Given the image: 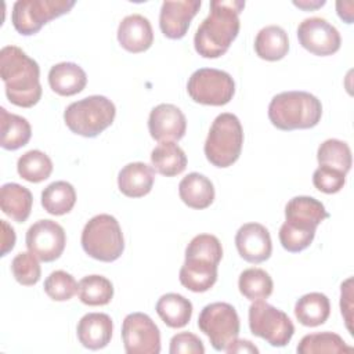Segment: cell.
Returning a JSON list of instances; mask_svg holds the SVG:
<instances>
[{"instance_id":"cell-34","label":"cell","mask_w":354,"mask_h":354,"mask_svg":"<svg viewBox=\"0 0 354 354\" xmlns=\"http://www.w3.org/2000/svg\"><path fill=\"white\" fill-rule=\"evenodd\" d=\"M79 299L87 306H105L113 297L112 282L102 275H87L79 282Z\"/></svg>"},{"instance_id":"cell-9","label":"cell","mask_w":354,"mask_h":354,"mask_svg":"<svg viewBox=\"0 0 354 354\" xmlns=\"http://www.w3.org/2000/svg\"><path fill=\"white\" fill-rule=\"evenodd\" d=\"M73 0H17L12 6L11 22L18 33L30 36L43 25L72 10Z\"/></svg>"},{"instance_id":"cell-25","label":"cell","mask_w":354,"mask_h":354,"mask_svg":"<svg viewBox=\"0 0 354 354\" xmlns=\"http://www.w3.org/2000/svg\"><path fill=\"white\" fill-rule=\"evenodd\" d=\"M254 51L266 61L282 59L289 51L288 33L278 25L261 28L254 39Z\"/></svg>"},{"instance_id":"cell-21","label":"cell","mask_w":354,"mask_h":354,"mask_svg":"<svg viewBox=\"0 0 354 354\" xmlns=\"http://www.w3.org/2000/svg\"><path fill=\"white\" fill-rule=\"evenodd\" d=\"M155 181V169L144 162L123 166L118 174L119 191L129 198H141L151 192Z\"/></svg>"},{"instance_id":"cell-24","label":"cell","mask_w":354,"mask_h":354,"mask_svg":"<svg viewBox=\"0 0 354 354\" xmlns=\"http://www.w3.org/2000/svg\"><path fill=\"white\" fill-rule=\"evenodd\" d=\"M33 205L32 192L17 183H6L0 188V207L17 223L28 220Z\"/></svg>"},{"instance_id":"cell-12","label":"cell","mask_w":354,"mask_h":354,"mask_svg":"<svg viewBox=\"0 0 354 354\" xmlns=\"http://www.w3.org/2000/svg\"><path fill=\"white\" fill-rule=\"evenodd\" d=\"M122 340L127 354H159L160 332L149 315L127 314L122 324Z\"/></svg>"},{"instance_id":"cell-30","label":"cell","mask_w":354,"mask_h":354,"mask_svg":"<svg viewBox=\"0 0 354 354\" xmlns=\"http://www.w3.org/2000/svg\"><path fill=\"white\" fill-rule=\"evenodd\" d=\"M76 203V191L68 181H54L41 191V206L53 216L69 213Z\"/></svg>"},{"instance_id":"cell-41","label":"cell","mask_w":354,"mask_h":354,"mask_svg":"<svg viewBox=\"0 0 354 354\" xmlns=\"http://www.w3.org/2000/svg\"><path fill=\"white\" fill-rule=\"evenodd\" d=\"M3 236H1V256H6L10 250H12L15 245V232L14 228L7 224L6 220H1Z\"/></svg>"},{"instance_id":"cell-18","label":"cell","mask_w":354,"mask_h":354,"mask_svg":"<svg viewBox=\"0 0 354 354\" xmlns=\"http://www.w3.org/2000/svg\"><path fill=\"white\" fill-rule=\"evenodd\" d=\"M217 267L218 263L212 259L187 254L185 261L180 268L178 279L181 285L188 290L202 293L209 290L216 283Z\"/></svg>"},{"instance_id":"cell-44","label":"cell","mask_w":354,"mask_h":354,"mask_svg":"<svg viewBox=\"0 0 354 354\" xmlns=\"http://www.w3.org/2000/svg\"><path fill=\"white\" fill-rule=\"evenodd\" d=\"M293 4L296 7H300L303 10H314V8H318L321 6L325 4L324 0H315V1H308V0H301V1H293Z\"/></svg>"},{"instance_id":"cell-37","label":"cell","mask_w":354,"mask_h":354,"mask_svg":"<svg viewBox=\"0 0 354 354\" xmlns=\"http://www.w3.org/2000/svg\"><path fill=\"white\" fill-rule=\"evenodd\" d=\"M11 271L15 281L24 286L36 285L41 277L37 257L30 252L18 253L11 261Z\"/></svg>"},{"instance_id":"cell-36","label":"cell","mask_w":354,"mask_h":354,"mask_svg":"<svg viewBox=\"0 0 354 354\" xmlns=\"http://www.w3.org/2000/svg\"><path fill=\"white\" fill-rule=\"evenodd\" d=\"M79 290L76 279L64 270L53 271L44 281V292L51 300L66 301L72 299Z\"/></svg>"},{"instance_id":"cell-3","label":"cell","mask_w":354,"mask_h":354,"mask_svg":"<svg viewBox=\"0 0 354 354\" xmlns=\"http://www.w3.org/2000/svg\"><path fill=\"white\" fill-rule=\"evenodd\" d=\"M329 217L325 206L313 196H295L285 206V223L279 228V242L290 253L307 249L317 227Z\"/></svg>"},{"instance_id":"cell-35","label":"cell","mask_w":354,"mask_h":354,"mask_svg":"<svg viewBox=\"0 0 354 354\" xmlns=\"http://www.w3.org/2000/svg\"><path fill=\"white\" fill-rule=\"evenodd\" d=\"M317 160L319 166H329L343 173H348L353 163L351 149L347 142L337 138H329L319 144Z\"/></svg>"},{"instance_id":"cell-23","label":"cell","mask_w":354,"mask_h":354,"mask_svg":"<svg viewBox=\"0 0 354 354\" xmlns=\"http://www.w3.org/2000/svg\"><path fill=\"white\" fill-rule=\"evenodd\" d=\"M180 199L192 209H206L214 201L213 183L201 173H189L178 184Z\"/></svg>"},{"instance_id":"cell-5","label":"cell","mask_w":354,"mask_h":354,"mask_svg":"<svg viewBox=\"0 0 354 354\" xmlns=\"http://www.w3.org/2000/svg\"><path fill=\"white\" fill-rule=\"evenodd\" d=\"M243 144L242 124L234 113L224 112L216 116L205 141L206 159L216 167H228L241 155Z\"/></svg>"},{"instance_id":"cell-16","label":"cell","mask_w":354,"mask_h":354,"mask_svg":"<svg viewBox=\"0 0 354 354\" xmlns=\"http://www.w3.org/2000/svg\"><path fill=\"white\" fill-rule=\"evenodd\" d=\"M201 0L163 1L159 14V26L169 39H183L189 28L192 18L201 8Z\"/></svg>"},{"instance_id":"cell-10","label":"cell","mask_w":354,"mask_h":354,"mask_svg":"<svg viewBox=\"0 0 354 354\" xmlns=\"http://www.w3.org/2000/svg\"><path fill=\"white\" fill-rule=\"evenodd\" d=\"M198 328L203 332L216 351H224L239 335L241 324L236 310L224 301L205 306L198 317Z\"/></svg>"},{"instance_id":"cell-17","label":"cell","mask_w":354,"mask_h":354,"mask_svg":"<svg viewBox=\"0 0 354 354\" xmlns=\"http://www.w3.org/2000/svg\"><path fill=\"white\" fill-rule=\"evenodd\" d=\"M148 130L151 137L159 142L178 141L185 134L187 119L176 105L159 104L149 113Z\"/></svg>"},{"instance_id":"cell-19","label":"cell","mask_w":354,"mask_h":354,"mask_svg":"<svg viewBox=\"0 0 354 354\" xmlns=\"http://www.w3.org/2000/svg\"><path fill=\"white\" fill-rule=\"evenodd\" d=\"M118 41L129 53L147 51L153 43V30L149 19L141 14L124 17L118 26Z\"/></svg>"},{"instance_id":"cell-4","label":"cell","mask_w":354,"mask_h":354,"mask_svg":"<svg viewBox=\"0 0 354 354\" xmlns=\"http://www.w3.org/2000/svg\"><path fill=\"white\" fill-rule=\"evenodd\" d=\"M322 116L321 101L307 91H283L272 97L268 119L279 130L311 129Z\"/></svg>"},{"instance_id":"cell-29","label":"cell","mask_w":354,"mask_h":354,"mask_svg":"<svg viewBox=\"0 0 354 354\" xmlns=\"http://www.w3.org/2000/svg\"><path fill=\"white\" fill-rule=\"evenodd\" d=\"M156 313L169 328H183L192 317V303L178 293H166L156 303Z\"/></svg>"},{"instance_id":"cell-8","label":"cell","mask_w":354,"mask_h":354,"mask_svg":"<svg viewBox=\"0 0 354 354\" xmlns=\"http://www.w3.org/2000/svg\"><path fill=\"white\" fill-rule=\"evenodd\" d=\"M250 332L272 347L286 346L295 333V325L282 310L264 300H254L249 307Z\"/></svg>"},{"instance_id":"cell-11","label":"cell","mask_w":354,"mask_h":354,"mask_svg":"<svg viewBox=\"0 0 354 354\" xmlns=\"http://www.w3.org/2000/svg\"><path fill=\"white\" fill-rule=\"evenodd\" d=\"M187 91L198 104L221 106L232 100L235 94V82L225 71L201 68L189 76Z\"/></svg>"},{"instance_id":"cell-1","label":"cell","mask_w":354,"mask_h":354,"mask_svg":"<svg viewBox=\"0 0 354 354\" xmlns=\"http://www.w3.org/2000/svg\"><path fill=\"white\" fill-rule=\"evenodd\" d=\"M243 8L242 0L210 1V12L194 36V46L201 57L218 58L228 51L239 33V14Z\"/></svg>"},{"instance_id":"cell-22","label":"cell","mask_w":354,"mask_h":354,"mask_svg":"<svg viewBox=\"0 0 354 354\" xmlns=\"http://www.w3.org/2000/svg\"><path fill=\"white\" fill-rule=\"evenodd\" d=\"M48 84L54 93L62 97H71L86 87L87 75L83 68L75 62H59L51 66Z\"/></svg>"},{"instance_id":"cell-33","label":"cell","mask_w":354,"mask_h":354,"mask_svg":"<svg viewBox=\"0 0 354 354\" xmlns=\"http://www.w3.org/2000/svg\"><path fill=\"white\" fill-rule=\"evenodd\" d=\"M17 170L21 178L29 183H41L50 177L53 171V162L44 152L30 149L19 156Z\"/></svg>"},{"instance_id":"cell-42","label":"cell","mask_w":354,"mask_h":354,"mask_svg":"<svg viewBox=\"0 0 354 354\" xmlns=\"http://www.w3.org/2000/svg\"><path fill=\"white\" fill-rule=\"evenodd\" d=\"M228 354L232 353H259V348L249 340H238V337L235 340H232L228 347L224 350Z\"/></svg>"},{"instance_id":"cell-27","label":"cell","mask_w":354,"mask_h":354,"mask_svg":"<svg viewBox=\"0 0 354 354\" xmlns=\"http://www.w3.org/2000/svg\"><path fill=\"white\" fill-rule=\"evenodd\" d=\"M0 144L4 149L15 151L28 144L32 136L29 122L15 113H10L6 108H0Z\"/></svg>"},{"instance_id":"cell-32","label":"cell","mask_w":354,"mask_h":354,"mask_svg":"<svg viewBox=\"0 0 354 354\" xmlns=\"http://www.w3.org/2000/svg\"><path fill=\"white\" fill-rule=\"evenodd\" d=\"M296 351L299 354H319V353H350L353 347L337 335L332 332L310 333L301 337Z\"/></svg>"},{"instance_id":"cell-38","label":"cell","mask_w":354,"mask_h":354,"mask_svg":"<svg viewBox=\"0 0 354 354\" xmlns=\"http://www.w3.org/2000/svg\"><path fill=\"white\" fill-rule=\"evenodd\" d=\"M313 184L324 194H336L346 184V173L329 166H319L313 173Z\"/></svg>"},{"instance_id":"cell-28","label":"cell","mask_w":354,"mask_h":354,"mask_svg":"<svg viewBox=\"0 0 354 354\" xmlns=\"http://www.w3.org/2000/svg\"><path fill=\"white\" fill-rule=\"evenodd\" d=\"M152 167L162 176L173 177L187 167V155L174 141H162L151 152Z\"/></svg>"},{"instance_id":"cell-20","label":"cell","mask_w":354,"mask_h":354,"mask_svg":"<svg viewBox=\"0 0 354 354\" xmlns=\"http://www.w3.org/2000/svg\"><path fill=\"white\" fill-rule=\"evenodd\" d=\"M113 332V322L105 313H88L77 322L76 333L83 347L100 350L108 346Z\"/></svg>"},{"instance_id":"cell-26","label":"cell","mask_w":354,"mask_h":354,"mask_svg":"<svg viewBox=\"0 0 354 354\" xmlns=\"http://www.w3.org/2000/svg\"><path fill=\"white\" fill-rule=\"evenodd\" d=\"M295 315L304 326H319L330 315V303L326 295L311 292L303 295L295 304Z\"/></svg>"},{"instance_id":"cell-13","label":"cell","mask_w":354,"mask_h":354,"mask_svg":"<svg viewBox=\"0 0 354 354\" xmlns=\"http://www.w3.org/2000/svg\"><path fill=\"white\" fill-rule=\"evenodd\" d=\"M25 242L30 253H33L39 260L50 263L62 254L66 243V235L58 223L44 218L29 227Z\"/></svg>"},{"instance_id":"cell-7","label":"cell","mask_w":354,"mask_h":354,"mask_svg":"<svg viewBox=\"0 0 354 354\" xmlns=\"http://www.w3.org/2000/svg\"><path fill=\"white\" fill-rule=\"evenodd\" d=\"M82 248L93 259L111 263L124 250V238L119 221L106 213L91 217L82 231Z\"/></svg>"},{"instance_id":"cell-6","label":"cell","mask_w":354,"mask_h":354,"mask_svg":"<svg viewBox=\"0 0 354 354\" xmlns=\"http://www.w3.org/2000/svg\"><path fill=\"white\" fill-rule=\"evenodd\" d=\"M115 104L104 95H88L69 104L64 112L68 129L83 137H97L113 123Z\"/></svg>"},{"instance_id":"cell-43","label":"cell","mask_w":354,"mask_h":354,"mask_svg":"<svg viewBox=\"0 0 354 354\" xmlns=\"http://www.w3.org/2000/svg\"><path fill=\"white\" fill-rule=\"evenodd\" d=\"M353 7H354V4L351 1H337L336 3L337 15L347 24L353 22Z\"/></svg>"},{"instance_id":"cell-40","label":"cell","mask_w":354,"mask_h":354,"mask_svg":"<svg viewBox=\"0 0 354 354\" xmlns=\"http://www.w3.org/2000/svg\"><path fill=\"white\" fill-rule=\"evenodd\" d=\"M340 310L347 330L353 335V278H347L340 286Z\"/></svg>"},{"instance_id":"cell-2","label":"cell","mask_w":354,"mask_h":354,"mask_svg":"<svg viewBox=\"0 0 354 354\" xmlns=\"http://www.w3.org/2000/svg\"><path fill=\"white\" fill-rule=\"evenodd\" d=\"M0 76L11 104L30 108L41 98L39 64L22 48L4 46L0 50Z\"/></svg>"},{"instance_id":"cell-39","label":"cell","mask_w":354,"mask_h":354,"mask_svg":"<svg viewBox=\"0 0 354 354\" xmlns=\"http://www.w3.org/2000/svg\"><path fill=\"white\" fill-rule=\"evenodd\" d=\"M170 354H203L205 346L202 340L191 332H180L170 340Z\"/></svg>"},{"instance_id":"cell-15","label":"cell","mask_w":354,"mask_h":354,"mask_svg":"<svg viewBox=\"0 0 354 354\" xmlns=\"http://www.w3.org/2000/svg\"><path fill=\"white\" fill-rule=\"evenodd\" d=\"M235 246L239 256L253 264L270 259L272 242L268 230L259 223H246L236 231Z\"/></svg>"},{"instance_id":"cell-14","label":"cell","mask_w":354,"mask_h":354,"mask_svg":"<svg viewBox=\"0 0 354 354\" xmlns=\"http://www.w3.org/2000/svg\"><path fill=\"white\" fill-rule=\"evenodd\" d=\"M297 39L303 48L321 57L335 54L342 44L339 30L321 17L303 19L297 26Z\"/></svg>"},{"instance_id":"cell-31","label":"cell","mask_w":354,"mask_h":354,"mask_svg":"<svg viewBox=\"0 0 354 354\" xmlns=\"http://www.w3.org/2000/svg\"><path fill=\"white\" fill-rule=\"evenodd\" d=\"M239 292L248 300H264L272 293V278L263 268H246L241 272L238 279Z\"/></svg>"}]
</instances>
